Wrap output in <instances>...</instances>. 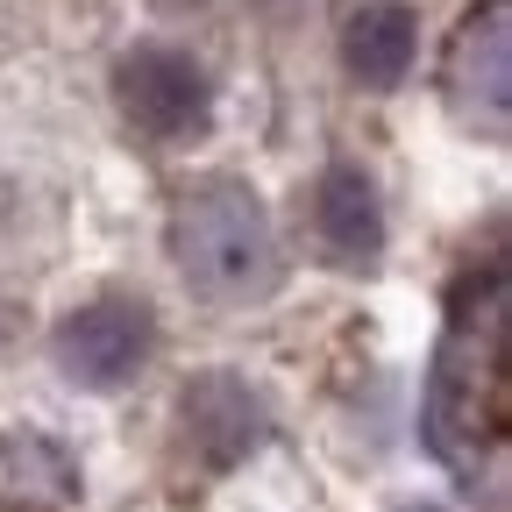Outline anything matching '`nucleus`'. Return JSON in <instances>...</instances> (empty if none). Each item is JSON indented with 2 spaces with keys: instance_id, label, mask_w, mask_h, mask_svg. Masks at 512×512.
Here are the masks:
<instances>
[{
  "instance_id": "nucleus-9",
  "label": "nucleus",
  "mask_w": 512,
  "mask_h": 512,
  "mask_svg": "<svg viewBox=\"0 0 512 512\" xmlns=\"http://www.w3.org/2000/svg\"><path fill=\"white\" fill-rule=\"evenodd\" d=\"M320 235H328L342 256H370L377 249V235H384V221H377V192L363 185V171H349V164H335L328 178H320Z\"/></svg>"
},
{
  "instance_id": "nucleus-4",
  "label": "nucleus",
  "mask_w": 512,
  "mask_h": 512,
  "mask_svg": "<svg viewBox=\"0 0 512 512\" xmlns=\"http://www.w3.org/2000/svg\"><path fill=\"white\" fill-rule=\"evenodd\" d=\"M114 93H121V114L143 136H192L207 121V72L185 50H164V43L128 50L121 72H114Z\"/></svg>"
},
{
  "instance_id": "nucleus-5",
  "label": "nucleus",
  "mask_w": 512,
  "mask_h": 512,
  "mask_svg": "<svg viewBox=\"0 0 512 512\" xmlns=\"http://www.w3.org/2000/svg\"><path fill=\"white\" fill-rule=\"evenodd\" d=\"M57 356L79 384L114 392V384H128L150 356V313L136 299H93L57 328Z\"/></svg>"
},
{
  "instance_id": "nucleus-2",
  "label": "nucleus",
  "mask_w": 512,
  "mask_h": 512,
  "mask_svg": "<svg viewBox=\"0 0 512 512\" xmlns=\"http://www.w3.org/2000/svg\"><path fill=\"white\" fill-rule=\"evenodd\" d=\"M505 285L484 278V313H456V335L434 370V441L441 456H484L505 441L512 392H505Z\"/></svg>"
},
{
  "instance_id": "nucleus-1",
  "label": "nucleus",
  "mask_w": 512,
  "mask_h": 512,
  "mask_svg": "<svg viewBox=\"0 0 512 512\" xmlns=\"http://www.w3.org/2000/svg\"><path fill=\"white\" fill-rule=\"evenodd\" d=\"M171 256H178L185 285L200 299H221V306H242L256 292H271V278H278L271 221L256 207V192L235 185V178H200V185L178 192Z\"/></svg>"
},
{
  "instance_id": "nucleus-3",
  "label": "nucleus",
  "mask_w": 512,
  "mask_h": 512,
  "mask_svg": "<svg viewBox=\"0 0 512 512\" xmlns=\"http://www.w3.org/2000/svg\"><path fill=\"white\" fill-rule=\"evenodd\" d=\"M512 0H484V8L456 29L448 43V64H441V86L456 100L463 121H484L491 136L512 114Z\"/></svg>"
},
{
  "instance_id": "nucleus-8",
  "label": "nucleus",
  "mask_w": 512,
  "mask_h": 512,
  "mask_svg": "<svg viewBox=\"0 0 512 512\" xmlns=\"http://www.w3.org/2000/svg\"><path fill=\"white\" fill-rule=\"evenodd\" d=\"M64 498H72V463H64V448L43 441V434H0V505L50 512Z\"/></svg>"
},
{
  "instance_id": "nucleus-7",
  "label": "nucleus",
  "mask_w": 512,
  "mask_h": 512,
  "mask_svg": "<svg viewBox=\"0 0 512 512\" xmlns=\"http://www.w3.org/2000/svg\"><path fill=\"white\" fill-rule=\"evenodd\" d=\"M413 50H420L413 8H399V0H363L356 8V22H349V72L363 86H399Z\"/></svg>"
},
{
  "instance_id": "nucleus-6",
  "label": "nucleus",
  "mask_w": 512,
  "mask_h": 512,
  "mask_svg": "<svg viewBox=\"0 0 512 512\" xmlns=\"http://www.w3.org/2000/svg\"><path fill=\"white\" fill-rule=\"evenodd\" d=\"M178 420H185V448H192L207 470L242 463L249 448H256V427H264L235 377H200V384L185 392V413H178Z\"/></svg>"
}]
</instances>
